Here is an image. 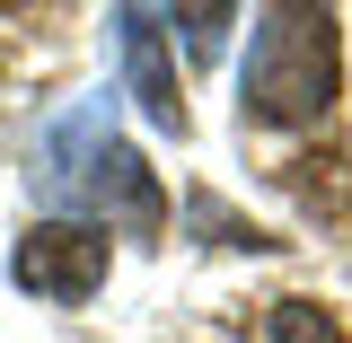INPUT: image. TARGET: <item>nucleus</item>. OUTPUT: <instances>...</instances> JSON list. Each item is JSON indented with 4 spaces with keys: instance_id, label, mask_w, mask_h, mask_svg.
I'll return each instance as SVG.
<instances>
[{
    "instance_id": "obj_7",
    "label": "nucleus",
    "mask_w": 352,
    "mask_h": 343,
    "mask_svg": "<svg viewBox=\"0 0 352 343\" xmlns=\"http://www.w3.org/2000/svg\"><path fill=\"white\" fill-rule=\"evenodd\" d=\"M168 27H185L194 53H220V27H238V9H176Z\"/></svg>"
},
{
    "instance_id": "obj_5",
    "label": "nucleus",
    "mask_w": 352,
    "mask_h": 343,
    "mask_svg": "<svg viewBox=\"0 0 352 343\" xmlns=\"http://www.w3.org/2000/svg\"><path fill=\"white\" fill-rule=\"evenodd\" d=\"M80 212H106V229H132V238H150L168 203H159V176L141 168V150H132V141H115V150H106V168H97V185H88V203H80Z\"/></svg>"
},
{
    "instance_id": "obj_3",
    "label": "nucleus",
    "mask_w": 352,
    "mask_h": 343,
    "mask_svg": "<svg viewBox=\"0 0 352 343\" xmlns=\"http://www.w3.org/2000/svg\"><path fill=\"white\" fill-rule=\"evenodd\" d=\"M106 150H115V106H106V97H88V106H71V115H53V124L36 132L27 185L53 203V220H80L88 185H97V168H106Z\"/></svg>"
},
{
    "instance_id": "obj_2",
    "label": "nucleus",
    "mask_w": 352,
    "mask_h": 343,
    "mask_svg": "<svg viewBox=\"0 0 352 343\" xmlns=\"http://www.w3.org/2000/svg\"><path fill=\"white\" fill-rule=\"evenodd\" d=\"M106 264H115L106 220H36L9 247V282L36 291V300H53V308H80V300L106 291Z\"/></svg>"
},
{
    "instance_id": "obj_1",
    "label": "nucleus",
    "mask_w": 352,
    "mask_h": 343,
    "mask_svg": "<svg viewBox=\"0 0 352 343\" xmlns=\"http://www.w3.org/2000/svg\"><path fill=\"white\" fill-rule=\"evenodd\" d=\"M344 44L326 9H256L247 18V62H238V115L273 132H300L335 106Z\"/></svg>"
},
{
    "instance_id": "obj_4",
    "label": "nucleus",
    "mask_w": 352,
    "mask_h": 343,
    "mask_svg": "<svg viewBox=\"0 0 352 343\" xmlns=\"http://www.w3.org/2000/svg\"><path fill=\"white\" fill-rule=\"evenodd\" d=\"M115 44H124V88L141 97V115L159 132L185 141V88H176V62H168V9H115Z\"/></svg>"
},
{
    "instance_id": "obj_6",
    "label": "nucleus",
    "mask_w": 352,
    "mask_h": 343,
    "mask_svg": "<svg viewBox=\"0 0 352 343\" xmlns=\"http://www.w3.org/2000/svg\"><path fill=\"white\" fill-rule=\"evenodd\" d=\"M273 343H352L326 300H273Z\"/></svg>"
}]
</instances>
